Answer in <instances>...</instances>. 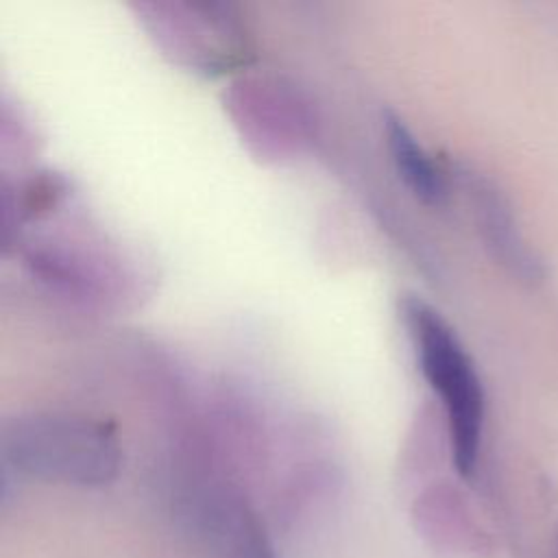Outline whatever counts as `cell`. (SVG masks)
I'll list each match as a JSON object with an SVG mask.
<instances>
[{"label":"cell","instance_id":"6da1fadb","mask_svg":"<svg viewBox=\"0 0 558 558\" xmlns=\"http://www.w3.org/2000/svg\"><path fill=\"white\" fill-rule=\"evenodd\" d=\"M2 458L22 475L70 486H105L120 471L113 429L68 412H28L2 427Z\"/></svg>","mask_w":558,"mask_h":558},{"label":"cell","instance_id":"7a4b0ae2","mask_svg":"<svg viewBox=\"0 0 558 558\" xmlns=\"http://www.w3.org/2000/svg\"><path fill=\"white\" fill-rule=\"evenodd\" d=\"M403 318L414 340L421 371L442 401L453 464L462 477H471L484 429L482 381L458 336L432 305L408 296L403 301Z\"/></svg>","mask_w":558,"mask_h":558},{"label":"cell","instance_id":"3957f363","mask_svg":"<svg viewBox=\"0 0 558 558\" xmlns=\"http://www.w3.org/2000/svg\"><path fill=\"white\" fill-rule=\"evenodd\" d=\"M469 190L473 196V205L477 211L480 229L493 248L495 257L501 259V264H508L517 275L534 277L536 262L530 259L527 248L523 246L517 227L512 222L510 209L501 194L486 181L473 179L469 181Z\"/></svg>","mask_w":558,"mask_h":558},{"label":"cell","instance_id":"277c9868","mask_svg":"<svg viewBox=\"0 0 558 558\" xmlns=\"http://www.w3.org/2000/svg\"><path fill=\"white\" fill-rule=\"evenodd\" d=\"M384 135L386 146L390 150L392 163L410 187V192L425 201L438 203L445 196V177L429 157V153L421 146L410 126L392 111L384 113Z\"/></svg>","mask_w":558,"mask_h":558},{"label":"cell","instance_id":"5b68a950","mask_svg":"<svg viewBox=\"0 0 558 558\" xmlns=\"http://www.w3.org/2000/svg\"><path fill=\"white\" fill-rule=\"evenodd\" d=\"M456 495L432 493L416 504V527L432 545H438L449 551H482L488 547V541L482 536V530L475 525L471 514L462 508Z\"/></svg>","mask_w":558,"mask_h":558}]
</instances>
